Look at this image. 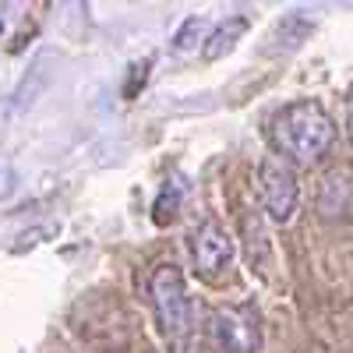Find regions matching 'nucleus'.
Masks as SVG:
<instances>
[{"label":"nucleus","instance_id":"f257e3e1","mask_svg":"<svg viewBox=\"0 0 353 353\" xmlns=\"http://www.w3.org/2000/svg\"><path fill=\"white\" fill-rule=\"evenodd\" d=\"M269 141L283 159L307 166L332 149L336 124L318 99H297V103H286L269 121Z\"/></svg>","mask_w":353,"mask_h":353},{"label":"nucleus","instance_id":"f03ea898","mask_svg":"<svg viewBox=\"0 0 353 353\" xmlns=\"http://www.w3.org/2000/svg\"><path fill=\"white\" fill-rule=\"evenodd\" d=\"M149 297H152V311L156 321L170 343H181L191 332V293H188V279L181 272V265L163 261L152 269L149 279Z\"/></svg>","mask_w":353,"mask_h":353},{"label":"nucleus","instance_id":"7ed1b4c3","mask_svg":"<svg viewBox=\"0 0 353 353\" xmlns=\"http://www.w3.org/2000/svg\"><path fill=\"white\" fill-rule=\"evenodd\" d=\"M209 343L219 353H261V314L254 304H226L209 314Z\"/></svg>","mask_w":353,"mask_h":353},{"label":"nucleus","instance_id":"20e7f679","mask_svg":"<svg viewBox=\"0 0 353 353\" xmlns=\"http://www.w3.org/2000/svg\"><path fill=\"white\" fill-rule=\"evenodd\" d=\"M258 201H261V212L272 223L293 219L297 201H301V184H297V173H293V166L286 159L265 156L258 163Z\"/></svg>","mask_w":353,"mask_h":353},{"label":"nucleus","instance_id":"39448f33","mask_svg":"<svg viewBox=\"0 0 353 353\" xmlns=\"http://www.w3.org/2000/svg\"><path fill=\"white\" fill-rule=\"evenodd\" d=\"M188 248H191V261H194L198 276L209 283L223 279L233 265V254H237V244H233L230 230L216 219H205L201 226H194Z\"/></svg>","mask_w":353,"mask_h":353},{"label":"nucleus","instance_id":"423d86ee","mask_svg":"<svg viewBox=\"0 0 353 353\" xmlns=\"http://www.w3.org/2000/svg\"><path fill=\"white\" fill-rule=\"evenodd\" d=\"M318 212L321 219H350L353 216V166H332L318 184Z\"/></svg>","mask_w":353,"mask_h":353},{"label":"nucleus","instance_id":"0eeeda50","mask_svg":"<svg viewBox=\"0 0 353 353\" xmlns=\"http://www.w3.org/2000/svg\"><path fill=\"white\" fill-rule=\"evenodd\" d=\"M244 32H248V18H244V14H230L226 21H219V25L212 28L209 43H205V61H219L223 53L233 50V43H237Z\"/></svg>","mask_w":353,"mask_h":353},{"label":"nucleus","instance_id":"6e6552de","mask_svg":"<svg viewBox=\"0 0 353 353\" xmlns=\"http://www.w3.org/2000/svg\"><path fill=\"white\" fill-rule=\"evenodd\" d=\"M209 36H212V21L205 18V14H191V18H184V25L173 32V53H191V50H198L201 43H209Z\"/></svg>","mask_w":353,"mask_h":353},{"label":"nucleus","instance_id":"1a4fd4ad","mask_svg":"<svg viewBox=\"0 0 353 353\" xmlns=\"http://www.w3.org/2000/svg\"><path fill=\"white\" fill-rule=\"evenodd\" d=\"M176 205H181V194H176V188H163V194H159V201H156V223H166V219H173V212H176Z\"/></svg>","mask_w":353,"mask_h":353},{"label":"nucleus","instance_id":"9d476101","mask_svg":"<svg viewBox=\"0 0 353 353\" xmlns=\"http://www.w3.org/2000/svg\"><path fill=\"white\" fill-rule=\"evenodd\" d=\"M131 71H134V74H131V85L124 88V96H128V99H134L138 85H145V78H149V61H145V64H134Z\"/></svg>","mask_w":353,"mask_h":353},{"label":"nucleus","instance_id":"9b49d317","mask_svg":"<svg viewBox=\"0 0 353 353\" xmlns=\"http://www.w3.org/2000/svg\"><path fill=\"white\" fill-rule=\"evenodd\" d=\"M346 138L353 141V85L346 88Z\"/></svg>","mask_w":353,"mask_h":353},{"label":"nucleus","instance_id":"f8f14e48","mask_svg":"<svg viewBox=\"0 0 353 353\" xmlns=\"http://www.w3.org/2000/svg\"><path fill=\"white\" fill-rule=\"evenodd\" d=\"M11 188H14V173L11 170H0V198H8Z\"/></svg>","mask_w":353,"mask_h":353},{"label":"nucleus","instance_id":"ddd939ff","mask_svg":"<svg viewBox=\"0 0 353 353\" xmlns=\"http://www.w3.org/2000/svg\"><path fill=\"white\" fill-rule=\"evenodd\" d=\"M0 28H4V18H0Z\"/></svg>","mask_w":353,"mask_h":353}]
</instances>
